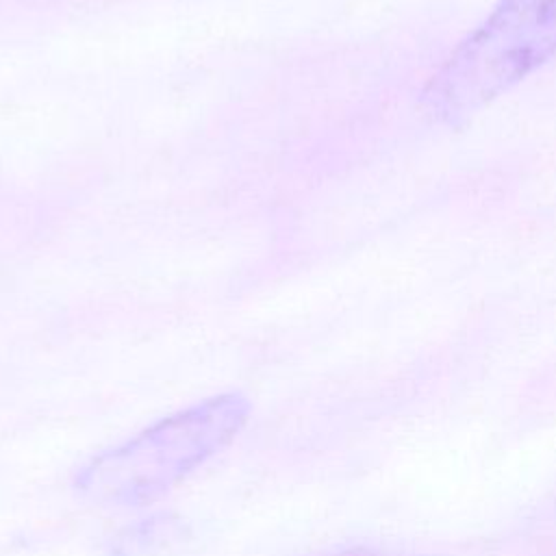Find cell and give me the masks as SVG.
Returning <instances> with one entry per match:
<instances>
[{
	"instance_id": "obj_3",
	"label": "cell",
	"mask_w": 556,
	"mask_h": 556,
	"mask_svg": "<svg viewBox=\"0 0 556 556\" xmlns=\"http://www.w3.org/2000/svg\"><path fill=\"white\" fill-rule=\"evenodd\" d=\"M182 536V519L169 513L150 515L113 536L109 556H150Z\"/></svg>"
},
{
	"instance_id": "obj_1",
	"label": "cell",
	"mask_w": 556,
	"mask_h": 556,
	"mask_svg": "<svg viewBox=\"0 0 556 556\" xmlns=\"http://www.w3.org/2000/svg\"><path fill=\"white\" fill-rule=\"evenodd\" d=\"M250 410V400L237 391L200 400L89 458L74 486L100 506L154 502L228 447Z\"/></svg>"
},
{
	"instance_id": "obj_4",
	"label": "cell",
	"mask_w": 556,
	"mask_h": 556,
	"mask_svg": "<svg viewBox=\"0 0 556 556\" xmlns=\"http://www.w3.org/2000/svg\"><path fill=\"white\" fill-rule=\"evenodd\" d=\"M337 556H389V554L374 552V549H350V552H343V554H337Z\"/></svg>"
},
{
	"instance_id": "obj_2",
	"label": "cell",
	"mask_w": 556,
	"mask_h": 556,
	"mask_svg": "<svg viewBox=\"0 0 556 556\" xmlns=\"http://www.w3.org/2000/svg\"><path fill=\"white\" fill-rule=\"evenodd\" d=\"M556 56V0H497L426 80L419 104L463 126Z\"/></svg>"
}]
</instances>
